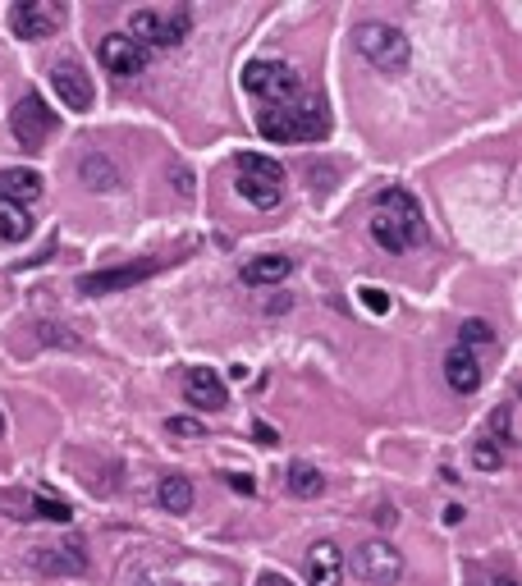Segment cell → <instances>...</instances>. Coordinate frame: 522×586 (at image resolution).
<instances>
[{"instance_id":"obj_33","label":"cell","mask_w":522,"mask_h":586,"mask_svg":"<svg viewBox=\"0 0 522 586\" xmlns=\"http://www.w3.org/2000/svg\"><path fill=\"white\" fill-rule=\"evenodd\" d=\"M257 586H289V582H284L280 573H261V577H257Z\"/></svg>"},{"instance_id":"obj_17","label":"cell","mask_w":522,"mask_h":586,"mask_svg":"<svg viewBox=\"0 0 522 586\" xmlns=\"http://www.w3.org/2000/svg\"><path fill=\"white\" fill-rule=\"evenodd\" d=\"M445 380H449V390L458 394H477L481 390V362L472 358L468 348H449L445 353Z\"/></svg>"},{"instance_id":"obj_32","label":"cell","mask_w":522,"mask_h":586,"mask_svg":"<svg viewBox=\"0 0 522 586\" xmlns=\"http://www.w3.org/2000/svg\"><path fill=\"white\" fill-rule=\"evenodd\" d=\"M174 179H179V184H174V188H179V197H188V193H193V179H188V174H184V170L174 174Z\"/></svg>"},{"instance_id":"obj_25","label":"cell","mask_w":522,"mask_h":586,"mask_svg":"<svg viewBox=\"0 0 522 586\" xmlns=\"http://www.w3.org/2000/svg\"><path fill=\"white\" fill-rule=\"evenodd\" d=\"M165 435H174V440H207V422L202 417H165Z\"/></svg>"},{"instance_id":"obj_2","label":"cell","mask_w":522,"mask_h":586,"mask_svg":"<svg viewBox=\"0 0 522 586\" xmlns=\"http://www.w3.org/2000/svg\"><path fill=\"white\" fill-rule=\"evenodd\" d=\"M257 133L266 142H321L330 133V120L321 101L298 97L289 106H271L257 115Z\"/></svg>"},{"instance_id":"obj_3","label":"cell","mask_w":522,"mask_h":586,"mask_svg":"<svg viewBox=\"0 0 522 586\" xmlns=\"http://www.w3.org/2000/svg\"><path fill=\"white\" fill-rule=\"evenodd\" d=\"M234 179H239V193L243 202H252L257 211H275L284 202V165L275 156H261V152H243L239 165H234Z\"/></svg>"},{"instance_id":"obj_10","label":"cell","mask_w":522,"mask_h":586,"mask_svg":"<svg viewBox=\"0 0 522 586\" xmlns=\"http://www.w3.org/2000/svg\"><path fill=\"white\" fill-rule=\"evenodd\" d=\"M60 23H65V10L51 5V0H19L10 10V28L23 42H46V37H55Z\"/></svg>"},{"instance_id":"obj_29","label":"cell","mask_w":522,"mask_h":586,"mask_svg":"<svg viewBox=\"0 0 522 586\" xmlns=\"http://www.w3.org/2000/svg\"><path fill=\"white\" fill-rule=\"evenodd\" d=\"M129 586H179V582H174V577H165V573H138Z\"/></svg>"},{"instance_id":"obj_15","label":"cell","mask_w":522,"mask_h":586,"mask_svg":"<svg viewBox=\"0 0 522 586\" xmlns=\"http://www.w3.org/2000/svg\"><path fill=\"white\" fill-rule=\"evenodd\" d=\"M33 564L51 577H78V573H87V550H83V541L42 545V550L33 554Z\"/></svg>"},{"instance_id":"obj_22","label":"cell","mask_w":522,"mask_h":586,"mask_svg":"<svg viewBox=\"0 0 522 586\" xmlns=\"http://www.w3.org/2000/svg\"><path fill=\"white\" fill-rule=\"evenodd\" d=\"M33 234V211L14 207V202H0V239L5 243H23Z\"/></svg>"},{"instance_id":"obj_35","label":"cell","mask_w":522,"mask_h":586,"mask_svg":"<svg viewBox=\"0 0 522 586\" xmlns=\"http://www.w3.org/2000/svg\"><path fill=\"white\" fill-rule=\"evenodd\" d=\"M445 522H449V527H458V522H463V509H458V504H449V509H445Z\"/></svg>"},{"instance_id":"obj_23","label":"cell","mask_w":522,"mask_h":586,"mask_svg":"<svg viewBox=\"0 0 522 586\" xmlns=\"http://www.w3.org/2000/svg\"><path fill=\"white\" fill-rule=\"evenodd\" d=\"M458 348H495V326L481 321V316H468L463 326H458Z\"/></svg>"},{"instance_id":"obj_18","label":"cell","mask_w":522,"mask_h":586,"mask_svg":"<svg viewBox=\"0 0 522 586\" xmlns=\"http://www.w3.org/2000/svg\"><path fill=\"white\" fill-rule=\"evenodd\" d=\"M78 179H83L92 193H115V188L124 184L120 165L110 161V156H101V152H87L83 161H78Z\"/></svg>"},{"instance_id":"obj_31","label":"cell","mask_w":522,"mask_h":586,"mask_svg":"<svg viewBox=\"0 0 522 586\" xmlns=\"http://www.w3.org/2000/svg\"><path fill=\"white\" fill-rule=\"evenodd\" d=\"M252 435H257V445H280V435H275L266 422H257V426H252Z\"/></svg>"},{"instance_id":"obj_27","label":"cell","mask_w":522,"mask_h":586,"mask_svg":"<svg viewBox=\"0 0 522 586\" xmlns=\"http://www.w3.org/2000/svg\"><path fill=\"white\" fill-rule=\"evenodd\" d=\"M33 509H37V518H46V522H69L74 518V509H69L65 500H51V495H37Z\"/></svg>"},{"instance_id":"obj_16","label":"cell","mask_w":522,"mask_h":586,"mask_svg":"<svg viewBox=\"0 0 522 586\" xmlns=\"http://www.w3.org/2000/svg\"><path fill=\"white\" fill-rule=\"evenodd\" d=\"M307 582L312 586H344V554L335 541H316L307 550Z\"/></svg>"},{"instance_id":"obj_5","label":"cell","mask_w":522,"mask_h":586,"mask_svg":"<svg viewBox=\"0 0 522 586\" xmlns=\"http://www.w3.org/2000/svg\"><path fill=\"white\" fill-rule=\"evenodd\" d=\"M243 87L266 106H289L303 97V74L289 60H248L243 65Z\"/></svg>"},{"instance_id":"obj_24","label":"cell","mask_w":522,"mask_h":586,"mask_svg":"<svg viewBox=\"0 0 522 586\" xmlns=\"http://www.w3.org/2000/svg\"><path fill=\"white\" fill-rule=\"evenodd\" d=\"M490 435H495V445H500V449L518 445V408H513V403H504L500 413L490 417Z\"/></svg>"},{"instance_id":"obj_34","label":"cell","mask_w":522,"mask_h":586,"mask_svg":"<svg viewBox=\"0 0 522 586\" xmlns=\"http://www.w3.org/2000/svg\"><path fill=\"white\" fill-rule=\"evenodd\" d=\"M394 518H399V513H394V509H390V504H385V509H381V513H376V522H381V527H394Z\"/></svg>"},{"instance_id":"obj_19","label":"cell","mask_w":522,"mask_h":586,"mask_svg":"<svg viewBox=\"0 0 522 586\" xmlns=\"http://www.w3.org/2000/svg\"><path fill=\"white\" fill-rule=\"evenodd\" d=\"M37 197H42V174L37 170H0V202L33 207Z\"/></svg>"},{"instance_id":"obj_4","label":"cell","mask_w":522,"mask_h":586,"mask_svg":"<svg viewBox=\"0 0 522 586\" xmlns=\"http://www.w3.org/2000/svg\"><path fill=\"white\" fill-rule=\"evenodd\" d=\"M353 46H358L362 60H367L371 69H381V74H403L408 60H413V46H408V37H403L394 23H358Z\"/></svg>"},{"instance_id":"obj_21","label":"cell","mask_w":522,"mask_h":586,"mask_svg":"<svg viewBox=\"0 0 522 586\" xmlns=\"http://www.w3.org/2000/svg\"><path fill=\"white\" fill-rule=\"evenodd\" d=\"M284 486H289V495H294V500H316V495H326V477H321L312 463H289Z\"/></svg>"},{"instance_id":"obj_20","label":"cell","mask_w":522,"mask_h":586,"mask_svg":"<svg viewBox=\"0 0 522 586\" xmlns=\"http://www.w3.org/2000/svg\"><path fill=\"white\" fill-rule=\"evenodd\" d=\"M156 500H161L165 513H193L197 490H193V481H188V477L170 472V477H161V486H156Z\"/></svg>"},{"instance_id":"obj_12","label":"cell","mask_w":522,"mask_h":586,"mask_svg":"<svg viewBox=\"0 0 522 586\" xmlns=\"http://www.w3.org/2000/svg\"><path fill=\"white\" fill-rule=\"evenodd\" d=\"M51 83H55V97L65 101V110H74V115H87V110H92V78L83 74V65L60 60V65L51 69Z\"/></svg>"},{"instance_id":"obj_9","label":"cell","mask_w":522,"mask_h":586,"mask_svg":"<svg viewBox=\"0 0 522 586\" xmlns=\"http://www.w3.org/2000/svg\"><path fill=\"white\" fill-rule=\"evenodd\" d=\"M348 568L362 577L367 586H394L403 577V554L394 550L390 541H367L353 550V559H348Z\"/></svg>"},{"instance_id":"obj_30","label":"cell","mask_w":522,"mask_h":586,"mask_svg":"<svg viewBox=\"0 0 522 586\" xmlns=\"http://www.w3.org/2000/svg\"><path fill=\"white\" fill-rule=\"evenodd\" d=\"M225 481H229V486H234V490H239V495H252V490H257V481H252L248 472H229Z\"/></svg>"},{"instance_id":"obj_28","label":"cell","mask_w":522,"mask_h":586,"mask_svg":"<svg viewBox=\"0 0 522 586\" xmlns=\"http://www.w3.org/2000/svg\"><path fill=\"white\" fill-rule=\"evenodd\" d=\"M358 298H362V307H367V312L371 316H385V312H390V293H381V289H371V284H367V289H358Z\"/></svg>"},{"instance_id":"obj_8","label":"cell","mask_w":522,"mask_h":586,"mask_svg":"<svg viewBox=\"0 0 522 586\" xmlns=\"http://www.w3.org/2000/svg\"><path fill=\"white\" fill-rule=\"evenodd\" d=\"M165 261L161 257H142V261H124V266H110V271H92V275H78V293L87 298H106V293H124L133 284L152 280L161 271Z\"/></svg>"},{"instance_id":"obj_36","label":"cell","mask_w":522,"mask_h":586,"mask_svg":"<svg viewBox=\"0 0 522 586\" xmlns=\"http://www.w3.org/2000/svg\"><path fill=\"white\" fill-rule=\"evenodd\" d=\"M0 435H5V413H0Z\"/></svg>"},{"instance_id":"obj_6","label":"cell","mask_w":522,"mask_h":586,"mask_svg":"<svg viewBox=\"0 0 522 586\" xmlns=\"http://www.w3.org/2000/svg\"><path fill=\"white\" fill-rule=\"evenodd\" d=\"M188 28H193V14L188 10H138L129 19V37L147 51V46H156V51H174V46L188 37Z\"/></svg>"},{"instance_id":"obj_13","label":"cell","mask_w":522,"mask_h":586,"mask_svg":"<svg viewBox=\"0 0 522 586\" xmlns=\"http://www.w3.org/2000/svg\"><path fill=\"white\" fill-rule=\"evenodd\" d=\"M184 403L202 408V413H220V408L229 403L225 380H220L211 367H188L184 371Z\"/></svg>"},{"instance_id":"obj_11","label":"cell","mask_w":522,"mask_h":586,"mask_svg":"<svg viewBox=\"0 0 522 586\" xmlns=\"http://www.w3.org/2000/svg\"><path fill=\"white\" fill-rule=\"evenodd\" d=\"M97 60L106 65V74H115V78H138V74H147V51H142V46L133 42L129 33L101 37Z\"/></svg>"},{"instance_id":"obj_14","label":"cell","mask_w":522,"mask_h":586,"mask_svg":"<svg viewBox=\"0 0 522 586\" xmlns=\"http://www.w3.org/2000/svg\"><path fill=\"white\" fill-rule=\"evenodd\" d=\"M289 275H294V257H284V252H266V257L243 261L239 280L248 284V289H275V284H284Z\"/></svg>"},{"instance_id":"obj_26","label":"cell","mask_w":522,"mask_h":586,"mask_svg":"<svg viewBox=\"0 0 522 586\" xmlns=\"http://www.w3.org/2000/svg\"><path fill=\"white\" fill-rule=\"evenodd\" d=\"M472 463H477L481 472H500V467H504V449L495 445V440H477V445H472Z\"/></svg>"},{"instance_id":"obj_1","label":"cell","mask_w":522,"mask_h":586,"mask_svg":"<svg viewBox=\"0 0 522 586\" xmlns=\"http://www.w3.org/2000/svg\"><path fill=\"white\" fill-rule=\"evenodd\" d=\"M371 239L381 243L385 252H408L426 239V216L422 202H417L408 188H385L376 193V207H371Z\"/></svg>"},{"instance_id":"obj_7","label":"cell","mask_w":522,"mask_h":586,"mask_svg":"<svg viewBox=\"0 0 522 586\" xmlns=\"http://www.w3.org/2000/svg\"><path fill=\"white\" fill-rule=\"evenodd\" d=\"M10 133L19 138L23 152H42L46 138L55 133V110L46 106L37 92H28V97L14 101V110H10Z\"/></svg>"}]
</instances>
